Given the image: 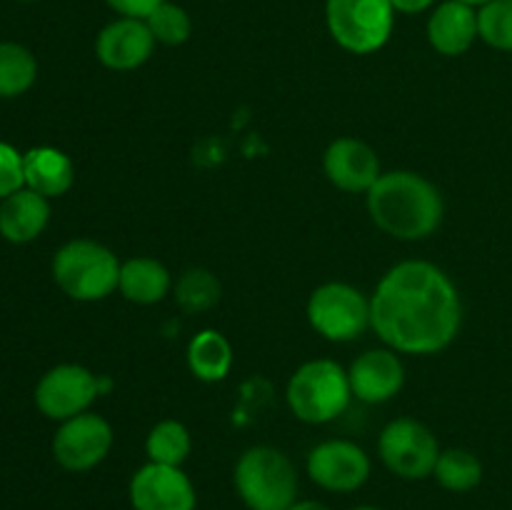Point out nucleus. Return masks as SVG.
<instances>
[{"label": "nucleus", "mask_w": 512, "mask_h": 510, "mask_svg": "<svg viewBox=\"0 0 512 510\" xmlns=\"http://www.w3.org/2000/svg\"><path fill=\"white\" fill-rule=\"evenodd\" d=\"M460 325L458 288L428 260L393 265L370 298V328L395 353H440L458 338Z\"/></svg>", "instance_id": "obj_1"}, {"label": "nucleus", "mask_w": 512, "mask_h": 510, "mask_svg": "<svg viewBox=\"0 0 512 510\" xmlns=\"http://www.w3.org/2000/svg\"><path fill=\"white\" fill-rule=\"evenodd\" d=\"M365 195L370 218L390 238L423 240L443 223V195L428 178L413 170L383 173Z\"/></svg>", "instance_id": "obj_2"}, {"label": "nucleus", "mask_w": 512, "mask_h": 510, "mask_svg": "<svg viewBox=\"0 0 512 510\" xmlns=\"http://www.w3.org/2000/svg\"><path fill=\"white\" fill-rule=\"evenodd\" d=\"M120 260L98 240L75 238L53 255V280L68 298L95 303L118 290Z\"/></svg>", "instance_id": "obj_3"}, {"label": "nucleus", "mask_w": 512, "mask_h": 510, "mask_svg": "<svg viewBox=\"0 0 512 510\" xmlns=\"http://www.w3.org/2000/svg\"><path fill=\"white\" fill-rule=\"evenodd\" d=\"M233 483L250 510H288L298 500L293 460L270 445H253L238 458Z\"/></svg>", "instance_id": "obj_4"}, {"label": "nucleus", "mask_w": 512, "mask_h": 510, "mask_svg": "<svg viewBox=\"0 0 512 510\" xmlns=\"http://www.w3.org/2000/svg\"><path fill=\"white\" fill-rule=\"evenodd\" d=\"M285 398L295 418L303 423H330L345 413L353 398L348 370L328 358L308 360L290 375Z\"/></svg>", "instance_id": "obj_5"}, {"label": "nucleus", "mask_w": 512, "mask_h": 510, "mask_svg": "<svg viewBox=\"0 0 512 510\" xmlns=\"http://www.w3.org/2000/svg\"><path fill=\"white\" fill-rule=\"evenodd\" d=\"M325 23L340 48L368 55L390 40L395 10L390 0H325Z\"/></svg>", "instance_id": "obj_6"}, {"label": "nucleus", "mask_w": 512, "mask_h": 510, "mask_svg": "<svg viewBox=\"0 0 512 510\" xmlns=\"http://www.w3.org/2000/svg\"><path fill=\"white\" fill-rule=\"evenodd\" d=\"M310 328L333 343H350L370 328V298L348 283H323L308 298Z\"/></svg>", "instance_id": "obj_7"}, {"label": "nucleus", "mask_w": 512, "mask_h": 510, "mask_svg": "<svg viewBox=\"0 0 512 510\" xmlns=\"http://www.w3.org/2000/svg\"><path fill=\"white\" fill-rule=\"evenodd\" d=\"M378 453L385 468L405 480H423L433 475L440 458V445L433 430L415 418L390 420L378 438Z\"/></svg>", "instance_id": "obj_8"}, {"label": "nucleus", "mask_w": 512, "mask_h": 510, "mask_svg": "<svg viewBox=\"0 0 512 510\" xmlns=\"http://www.w3.org/2000/svg\"><path fill=\"white\" fill-rule=\"evenodd\" d=\"M113 448V428L98 413L75 415L60 423L53 435L55 463L70 473H85L103 463Z\"/></svg>", "instance_id": "obj_9"}, {"label": "nucleus", "mask_w": 512, "mask_h": 510, "mask_svg": "<svg viewBox=\"0 0 512 510\" xmlns=\"http://www.w3.org/2000/svg\"><path fill=\"white\" fill-rule=\"evenodd\" d=\"M100 395V378L78 363H63L50 368L35 385V405L50 420L75 418L85 413Z\"/></svg>", "instance_id": "obj_10"}, {"label": "nucleus", "mask_w": 512, "mask_h": 510, "mask_svg": "<svg viewBox=\"0 0 512 510\" xmlns=\"http://www.w3.org/2000/svg\"><path fill=\"white\" fill-rule=\"evenodd\" d=\"M133 510H195L198 493L183 468L160 463H145L130 478L128 485Z\"/></svg>", "instance_id": "obj_11"}, {"label": "nucleus", "mask_w": 512, "mask_h": 510, "mask_svg": "<svg viewBox=\"0 0 512 510\" xmlns=\"http://www.w3.org/2000/svg\"><path fill=\"white\" fill-rule=\"evenodd\" d=\"M308 475L330 493H353L370 478V458L350 440H325L310 450Z\"/></svg>", "instance_id": "obj_12"}, {"label": "nucleus", "mask_w": 512, "mask_h": 510, "mask_svg": "<svg viewBox=\"0 0 512 510\" xmlns=\"http://www.w3.org/2000/svg\"><path fill=\"white\" fill-rule=\"evenodd\" d=\"M348 380L350 390H353V398L370 405L388 403L405 385L403 360L390 348L365 350L350 365Z\"/></svg>", "instance_id": "obj_13"}, {"label": "nucleus", "mask_w": 512, "mask_h": 510, "mask_svg": "<svg viewBox=\"0 0 512 510\" xmlns=\"http://www.w3.org/2000/svg\"><path fill=\"white\" fill-rule=\"evenodd\" d=\"M323 170L330 183L345 193H368L383 175L378 153L358 138L333 140L323 155Z\"/></svg>", "instance_id": "obj_14"}, {"label": "nucleus", "mask_w": 512, "mask_h": 510, "mask_svg": "<svg viewBox=\"0 0 512 510\" xmlns=\"http://www.w3.org/2000/svg\"><path fill=\"white\" fill-rule=\"evenodd\" d=\"M155 38L148 23L138 18H118L105 25L95 38V55L108 70H135L148 63Z\"/></svg>", "instance_id": "obj_15"}, {"label": "nucleus", "mask_w": 512, "mask_h": 510, "mask_svg": "<svg viewBox=\"0 0 512 510\" xmlns=\"http://www.w3.org/2000/svg\"><path fill=\"white\" fill-rule=\"evenodd\" d=\"M478 10L460 0H445L430 13L428 40L440 55H463L478 40Z\"/></svg>", "instance_id": "obj_16"}, {"label": "nucleus", "mask_w": 512, "mask_h": 510, "mask_svg": "<svg viewBox=\"0 0 512 510\" xmlns=\"http://www.w3.org/2000/svg\"><path fill=\"white\" fill-rule=\"evenodd\" d=\"M50 220V203L40 193L30 188H20L18 193L0 200V235L8 243L25 245L33 243Z\"/></svg>", "instance_id": "obj_17"}, {"label": "nucleus", "mask_w": 512, "mask_h": 510, "mask_svg": "<svg viewBox=\"0 0 512 510\" xmlns=\"http://www.w3.org/2000/svg\"><path fill=\"white\" fill-rule=\"evenodd\" d=\"M23 175L25 188L35 190L43 198H60L73 188L75 168L73 160L58 148L38 145L23 153Z\"/></svg>", "instance_id": "obj_18"}, {"label": "nucleus", "mask_w": 512, "mask_h": 510, "mask_svg": "<svg viewBox=\"0 0 512 510\" xmlns=\"http://www.w3.org/2000/svg\"><path fill=\"white\" fill-rule=\"evenodd\" d=\"M118 290L130 303L155 305L173 290V278L160 260L138 255L120 265Z\"/></svg>", "instance_id": "obj_19"}, {"label": "nucleus", "mask_w": 512, "mask_h": 510, "mask_svg": "<svg viewBox=\"0 0 512 510\" xmlns=\"http://www.w3.org/2000/svg\"><path fill=\"white\" fill-rule=\"evenodd\" d=\"M188 368L203 383H220L233 368V345L220 330H200L188 343Z\"/></svg>", "instance_id": "obj_20"}, {"label": "nucleus", "mask_w": 512, "mask_h": 510, "mask_svg": "<svg viewBox=\"0 0 512 510\" xmlns=\"http://www.w3.org/2000/svg\"><path fill=\"white\" fill-rule=\"evenodd\" d=\"M190 450H193V438L190 430L185 428L180 420H160L150 428L148 438H145V453H148L150 463L160 465H180L188 460Z\"/></svg>", "instance_id": "obj_21"}, {"label": "nucleus", "mask_w": 512, "mask_h": 510, "mask_svg": "<svg viewBox=\"0 0 512 510\" xmlns=\"http://www.w3.org/2000/svg\"><path fill=\"white\" fill-rule=\"evenodd\" d=\"M433 475L450 493H468V490L478 488L483 480V463L473 450L448 448L440 450Z\"/></svg>", "instance_id": "obj_22"}, {"label": "nucleus", "mask_w": 512, "mask_h": 510, "mask_svg": "<svg viewBox=\"0 0 512 510\" xmlns=\"http://www.w3.org/2000/svg\"><path fill=\"white\" fill-rule=\"evenodd\" d=\"M38 78V60L25 45L0 43V98L28 93Z\"/></svg>", "instance_id": "obj_23"}, {"label": "nucleus", "mask_w": 512, "mask_h": 510, "mask_svg": "<svg viewBox=\"0 0 512 510\" xmlns=\"http://www.w3.org/2000/svg\"><path fill=\"white\" fill-rule=\"evenodd\" d=\"M173 295L180 310L195 315L205 313V310H210L213 305H218L223 288H220V280L215 278L210 270L190 268L185 270L178 278V283L173 285Z\"/></svg>", "instance_id": "obj_24"}, {"label": "nucleus", "mask_w": 512, "mask_h": 510, "mask_svg": "<svg viewBox=\"0 0 512 510\" xmlns=\"http://www.w3.org/2000/svg\"><path fill=\"white\" fill-rule=\"evenodd\" d=\"M478 35L490 48L512 53V0H490L480 5Z\"/></svg>", "instance_id": "obj_25"}, {"label": "nucleus", "mask_w": 512, "mask_h": 510, "mask_svg": "<svg viewBox=\"0 0 512 510\" xmlns=\"http://www.w3.org/2000/svg\"><path fill=\"white\" fill-rule=\"evenodd\" d=\"M145 23H148L150 33H153L155 43L163 45H183L190 38V33H193V20H190L188 10L175 3H168V0L160 8H155L145 18Z\"/></svg>", "instance_id": "obj_26"}, {"label": "nucleus", "mask_w": 512, "mask_h": 510, "mask_svg": "<svg viewBox=\"0 0 512 510\" xmlns=\"http://www.w3.org/2000/svg\"><path fill=\"white\" fill-rule=\"evenodd\" d=\"M20 188H25L23 153L0 140V200L18 193Z\"/></svg>", "instance_id": "obj_27"}, {"label": "nucleus", "mask_w": 512, "mask_h": 510, "mask_svg": "<svg viewBox=\"0 0 512 510\" xmlns=\"http://www.w3.org/2000/svg\"><path fill=\"white\" fill-rule=\"evenodd\" d=\"M120 18H138L145 20L155 8L165 3V0H105Z\"/></svg>", "instance_id": "obj_28"}, {"label": "nucleus", "mask_w": 512, "mask_h": 510, "mask_svg": "<svg viewBox=\"0 0 512 510\" xmlns=\"http://www.w3.org/2000/svg\"><path fill=\"white\" fill-rule=\"evenodd\" d=\"M395 13H405V15H415L428 10L430 5H435V0H390Z\"/></svg>", "instance_id": "obj_29"}, {"label": "nucleus", "mask_w": 512, "mask_h": 510, "mask_svg": "<svg viewBox=\"0 0 512 510\" xmlns=\"http://www.w3.org/2000/svg\"><path fill=\"white\" fill-rule=\"evenodd\" d=\"M288 510H330V508L325 503H320V500H295Z\"/></svg>", "instance_id": "obj_30"}, {"label": "nucleus", "mask_w": 512, "mask_h": 510, "mask_svg": "<svg viewBox=\"0 0 512 510\" xmlns=\"http://www.w3.org/2000/svg\"><path fill=\"white\" fill-rule=\"evenodd\" d=\"M460 3H468V5H485V3H490V0H460Z\"/></svg>", "instance_id": "obj_31"}, {"label": "nucleus", "mask_w": 512, "mask_h": 510, "mask_svg": "<svg viewBox=\"0 0 512 510\" xmlns=\"http://www.w3.org/2000/svg\"><path fill=\"white\" fill-rule=\"evenodd\" d=\"M353 510H380V508H375V505H358V508Z\"/></svg>", "instance_id": "obj_32"}, {"label": "nucleus", "mask_w": 512, "mask_h": 510, "mask_svg": "<svg viewBox=\"0 0 512 510\" xmlns=\"http://www.w3.org/2000/svg\"><path fill=\"white\" fill-rule=\"evenodd\" d=\"M20 3H35V0H20Z\"/></svg>", "instance_id": "obj_33"}]
</instances>
